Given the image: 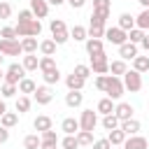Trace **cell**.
Masks as SVG:
<instances>
[{
  "label": "cell",
  "instance_id": "6da1fadb",
  "mask_svg": "<svg viewBox=\"0 0 149 149\" xmlns=\"http://www.w3.org/2000/svg\"><path fill=\"white\" fill-rule=\"evenodd\" d=\"M95 88L107 93V98H112V100H119L126 91L121 77H114V74H98L95 77Z\"/></svg>",
  "mask_w": 149,
  "mask_h": 149
},
{
  "label": "cell",
  "instance_id": "7a4b0ae2",
  "mask_svg": "<svg viewBox=\"0 0 149 149\" xmlns=\"http://www.w3.org/2000/svg\"><path fill=\"white\" fill-rule=\"evenodd\" d=\"M109 7L112 0H93V12H91V26H102L109 19Z\"/></svg>",
  "mask_w": 149,
  "mask_h": 149
},
{
  "label": "cell",
  "instance_id": "3957f363",
  "mask_svg": "<svg viewBox=\"0 0 149 149\" xmlns=\"http://www.w3.org/2000/svg\"><path fill=\"white\" fill-rule=\"evenodd\" d=\"M14 30H16V35H19V37H37V35L42 33V23H40V19L19 21V23L14 26Z\"/></svg>",
  "mask_w": 149,
  "mask_h": 149
},
{
  "label": "cell",
  "instance_id": "277c9868",
  "mask_svg": "<svg viewBox=\"0 0 149 149\" xmlns=\"http://www.w3.org/2000/svg\"><path fill=\"white\" fill-rule=\"evenodd\" d=\"M49 28H51V40H54L56 44H65V42L70 40V33H68L63 19H54V21L49 23Z\"/></svg>",
  "mask_w": 149,
  "mask_h": 149
},
{
  "label": "cell",
  "instance_id": "5b68a950",
  "mask_svg": "<svg viewBox=\"0 0 149 149\" xmlns=\"http://www.w3.org/2000/svg\"><path fill=\"white\" fill-rule=\"evenodd\" d=\"M121 81H123V88L130 91V93H137V91L142 88V74H140L137 70H128V72L121 77Z\"/></svg>",
  "mask_w": 149,
  "mask_h": 149
},
{
  "label": "cell",
  "instance_id": "8992f818",
  "mask_svg": "<svg viewBox=\"0 0 149 149\" xmlns=\"http://www.w3.org/2000/svg\"><path fill=\"white\" fill-rule=\"evenodd\" d=\"M21 79H26V68L21 63H12L7 68V72H5V84H16L19 86Z\"/></svg>",
  "mask_w": 149,
  "mask_h": 149
},
{
  "label": "cell",
  "instance_id": "52a82bcc",
  "mask_svg": "<svg viewBox=\"0 0 149 149\" xmlns=\"http://www.w3.org/2000/svg\"><path fill=\"white\" fill-rule=\"evenodd\" d=\"M91 72H95V74H107L109 72V58H107L105 51L91 56Z\"/></svg>",
  "mask_w": 149,
  "mask_h": 149
},
{
  "label": "cell",
  "instance_id": "ba28073f",
  "mask_svg": "<svg viewBox=\"0 0 149 149\" xmlns=\"http://www.w3.org/2000/svg\"><path fill=\"white\" fill-rule=\"evenodd\" d=\"M0 54L2 56H21L23 47L19 40H0Z\"/></svg>",
  "mask_w": 149,
  "mask_h": 149
},
{
  "label": "cell",
  "instance_id": "9c48e42d",
  "mask_svg": "<svg viewBox=\"0 0 149 149\" xmlns=\"http://www.w3.org/2000/svg\"><path fill=\"white\" fill-rule=\"evenodd\" d=\"M105 37H107V42H112V44H116V47H121V44L128 42V33L121 30L119 26H116V28H107V30H105Z\"/></svg>",
  "mask_w": 149,
  "mask_h": 149
},
{
  "label": "cell",
  "instance_id": "30bf717a",
  "mask_svg": "<svg viewBox=\"0 0 149 149\" xmlns=\"http://www.w3.org/2000/svg\"><path fill=\"white\" fill-rule=\"evenodd\" d=\"M95 123H98L95 112H93V109H84V112H81V116H79V128H81V130H91V133H93Z\"/></svg>",
  "mask_w": 149,
  "mask_h": 149
},
{
  "label": "cell",
  "instance_id": "8fae6325",
  "mask_svg": "<svg viewBox=\"0 0 149 149\" xmlns=\"http://www.w3.org/2000/svg\"><path fill=\"white\" fill-rule=\"evenodd\" d=\"M33 95H35V102H37V105H49V102L54 100V93H51L49 86H37V91H35Z\"/></svg>",
  "mask_w": 149,
  "mask_h": 149
},
{
  "label": "cell",
  "instance_id": "7c38bea8",
  "mask_svg": "<svg viewBox=\"0 0 149 149\" xmlns=\"http://www.w3.org/2000/svg\"><path fill=\"white\" fill-rule=\"evenodd\" d=\"M133 105L130 102H119L116 107H114V114H116V119L119 121H128V119H133Z\"/></svg>",
  "mask_w": 149,
  "mask_h": 149
},
{
  "label": "cell",
  "instance_id": "4fadbf2b",
  "mask_svg": "<svg viewBox=\"0 0 149 149\" xmlns=\"http://www.w3.org/2000/svg\"><path fill=\"white\" fill-rule=\"evenodd\" d=\"M30 12L35 14V19H44L49 14V2L47 0H30Z\"/></svg>",
  "mask_w": 149,
  "mask_h": 149
},
{
  "label": "cell",
  "instance_id": "5bb4252c",
  "mask_svg": "<svg viewBox=\"0 0 149 149\" xmlns=\"http://www.w3.org/2000/svg\"><path fill=\"white\" fill-rule=\"evenodd\" d=\"M147 147H149L147 137H140V135H130L123 142V149H147Z\"/></svg>",
  "mask_w": 149,
  "mask_h": 149
},
{
  "label": "cell",
  "instance_id": "9a60e30c",
  "mask_svg": "<svg viewBox=\"0 0 149 149\" xmlns=\"http://www.w3.org/2000/svg\"><path fill=\"white\" fill-rule=\"evenodd\" d=\"M119 56H121V61H133L137 56V44H133V42L121 44L119 47Z\"/></svg>",
  "mask_w": 149,
  "mask_h": 149
},
{
  "label": "cell",
  "instance_id": "2e32d148",
  "mask_svg": "<svg viewBox=\"0 0 149 149\" xmlns=\"http://www.w3.org/2000/svg\"><path fill=\"white\" fill-rule=\"evenodd\" d=\"M61 130L65 133V135H77L81 128H79V119H72V116H68V119H63V123H61Z\"/></svg>",
  "mask_w": 149,
  "mask_h": 149
},
{
  "label": "cell",
  "instance_id": "e0dca14e",
  "mask_svg": "<svg viewBox=\"0 0 149 149\" xmlns=\"http://www.w3.org/2000/svg\"><path fill=\"white\" fill-rule=\"evenodd\" d=\"M119 28H121V30H126V33H130L133 28H137V26H135V16H133V14H128V12H123V14L119 16Z\"/></svg>",
  "mask_w": 149,
  "mask_h": 149
},
{
  "label": "cell",
  "instance_id": "ac0fdd59",
  "mask_svg": "<svg viewBox=\"0 0 149 149\" xmlns=\"http://www.w3.org/2000/svg\"><path fill=\"white\" fill-rule=\"evenodd\" d=\"M126 137H128V135H126L121 128H116V130H109V135H107V140H109V144H112V147H123Z\"/></svg>",
  "mask_w": 149,
  "mask_h": 149
},
{
  "label": "cell",
  "instance_id": "d6986e66",
  "mask_svg": "<svg viewBox=\"0 0 149 149\" xmlns=\"http://www.w3.org/2000/svg\"><path fill=\"white\" fill-rule=\"evenodd\" d=\"M119 128L130 137V135H137V130H140V121H137V119H128V121H121Z\"/></svg>",
  "mask_w": 149,
  "mask_h": 149
},
{
  "label": "cell",
  "instance_id": "ffe728a7",
  "mask_svg": "<svg viewBox=\"0 0 149 149\" xmlns=\"http://www.w3.org/2000/svg\"><path fill=\"white\" fill-rule=\"evenodd\" d=\"M105 49H102V40H93V37H88L86 40V54L88 56H95V54H102Z\"/></svg>",
  "mask_w": 149,
  "mask_h": 149
},
{
  "label": "cell",
  "instance_id": "44dd1931",
  "mask_svg": "<svg viewBox=\"0 0 149 149\" xmlns=\"http://www.w3.org/2000/svg\"><path fill=\"white\" fill-rule=\"evenodd\" d=\"M84 81H86V79H81V77H77L74 72L65 77V84H68V88H70V91H81V88H84Z\"/></svg>",
  "mask_w": 149,
  "mask_h": 149
},
{
  "label": "cell",
  "instance_id": "7402d4cb",
  "mask_svg": "<svg viewBox=\"0 0 149 149\" xmlns=\"http://www.w3.org/2000/svg\"><path fill=\"white\" fill-rule=\"evenodd\" d=\"M21 65L26 68V72H33V70H37V68H40V58H37L35 54H26Z\"/></svg>",
  "mask_w": 149,
  "mask_h": 149
},
{
  "label": "cell",
  "instance_id": "603a6c76",
  "mask_svg": "<svg viewBox=\"0 0 149 149\" xmlns=\"http://www.w3.org/2000/svg\"><path fill=\"white\" fill-rule=\"evenodd\" d=\"M109 72H112L114 77H123V74L128 72L126 61H121V58H119V61H112V63H109Z\"/></svg>",
  "mask_w": 149,
  "mask_h": 149
},
{
  "label": "cell",
  "instance_id": "cb8c5ba5",
  "mask_svg": "<svg viewBox=\"0 0 149 149\" xmlns=\"http://www.w3.org/2000/svg\"><path fill=\"white\" fill-rule=\"evenodd\" d=\"M81 102H84L81 91H70V93L65 95V105H68V107H79Z\"/></svg>",
  "mask_w": 149,
  "mask_h": 149
},
{
  "label": "cell",
  "instance_id": "d4e9b609",
  "mask_svg": "<svg viewBox=\"0 0 149 149\" xmlns=\"http://www.w3.org/2000/svg\"><path fill=\"white\" fill-rule=\"evenodd\" d=\"M133 70H137L140 74L149 72V56H135L133 58Z\"/></svg>",
  "mask_w": 149,
  "mask_h": 149
},
{
  "label": "cell",
  "instance_id": "484cf974",
  "mask_svg": "<svg viewBox=\"0 0 149 149\" xmlns=\"http://www.w3.org/2000/svg\"><path fill=\"white\" fill-rule=\"evenodd\" d=\"M16 121H19V114L16 112H5L0 116V126L2 128H12V126H16Z\"/></svg>",
  "mask_w": 149,
  "mask_h": 149
},
{
  "label": "cell",
  "instance_id": "4316f807",
  "mask_svg": "<svg viewBox=\"0 0 149 149\" xmlns=\"http://www.w3.org/2000/svg\"><path fill=\"white\" fill-rule=\"evenodd\" d=\"M33 128H35V130H40V133H44V130H51V119L42 114V116H37V119L33 121Z\"/></svg>",
  "mask_w": 149,
  "mask_h": 149
},
{
  "label": "cell",
  "instance_id": "83f0119b",
  "mask_svg": "<svg viewBox=\"0 0 149 149\" xmlns=\"http://www.w3.org/2000/svg\"><path fill=\"white\" fill-rule=\"evenodd\" d=\"M70 37H72L74 42H84V40H88V30H86L84 26H74V28L70 30Z\"/></svg>",
  "mask_w": 149,
  "mask_h": 149
},
{
  "label": "cell",
  "instance_id": "f1b7e54d",
  "mask_svg": "<svg viewBox=\"0 0 149 149\" xmlns=\"http://www.w3.org/2000/svg\"><path fill=\"white\" fill-rule=\"evenodd\" d=\"M56 47H58V44H56L54 40H42V42H40L42 56H54V54H56Z\"/></svg>",
  "mask_w": 149,
  "mask_h": 149
},
{
  "label": "cell",
  "instance_id": "f546056e",
  "mask_svg": "<svg viewBox=\"0 0 149 149\" xmlns=\"http://www.w3.org/2000/svg\"><path fill=\"white\" fill-rule=\"evenodd\" d=\"M35 91H37V84H35L33 79H28V77H26V79H21V81H19V93H23V95H26V93H35Z\"/></svg>",
  "mask_w": 149,
  "mask_h": 149
},
{
  "label": "cell",
  "instance_id": "4dcf8cb0",
  "mask_svg": "<svg viewBox=\"0 0 149 149\" xmlns=\"http://www.w3.org/2000/svg\"><path fill=\"white\" fill-rule=\"evenodd\" d=\"M121 126V121L116 119V114H107V116H102V128L105 130H116Z\"/></svg>",
  "mask_w": 149,
  "mask_h": 149
},
{
  "label": "cell",
  "instance_id": "1f68e13d",
  "mask_svg": "<svg viewBox=\"0 0 149 149\" xmlns=\"http://www.w3.org/2000/svg\"><path fill=\"white\" fill-rule=\"evenodd\" d=\"M40 147H42L40 135H26L23 137V149H40Z\"/></svg>",
  "mask_w": 149,
  "mask_h": 149
},
{
  "label": "cell",
  "instance_id": "d6a6232c",
  "mask_svg": "<svg viewBox=\"0 0 149 149\" xmlns=\"http://www.w3.org/2000/svg\"><path fill=\"white\" fill-rule=\"evenodd\" d=\"M21 47H23V54H35L40 44H37L35 37H23V40H21Z\"/></svg>",
  "mask_w": 149,
  "mask_h": 149
},
{
  "label": "cell",
  "instance_id": "836d02e7",
  "mask_svg": "<svg viewBox=\"0 0 149 149\" xmlns=\"http://www.w3.org/2000/svg\"><path fill=\"white\" fill-rule=\"evenodd\" d=\"M42 77H44L47 86H49V84H58V81H61V70H58V68H54V70H47V72H42Z\"/></svg>",
  "mask_w": 149,
  "mask_h": 149
},
{
  "label": "cell",
  "instance_id": "e575fe53",
  "mask_svg": "<svg viewBox=\"0 0 149 149\" xmlns=\"http://www.w3.org/2000/svg\"><path fill=\"white\" fill-rule=\"evenodd\" d=\"M98 112L100 114H114V102H112V98H102L100 102H98Z\"/></svg>",
  "mask_w": 149,
  "mask_h": 149
},
{
  "label": "cell",
  "instance_id": "d590c367",
  "mask_svg": "<svg viewBox=\"0 0 149 149\" xmlns=\"http://www.w3.org/2000/svg\"><path fill=\"white\" fill-rule=\"evenodd\" d=\"M77 142H79V147H88V144H93L95 140H93V133H91V130H79V133H77Z\"/></svg>",
  "mask_w": 149,
  "mask_h": 149
},
{
  "label": "cell",
  "instance_id": "8d00e7d4",
  "mask_svg": "<svg viewBox=\"0 0 149 149\" xmlns=\"http://www.w3.org/2000/svg\"><path fill=\"white\" fill-rule=\"evenodd\" d=\"M135 26H137L140 30H147V28H149V9H142V12L135 16Z\"/></svg>",
  "mask_w": 149,
  "mask_h": 149
},
{
  "label": "cell",
  "instance_id": "74e56055",
  "mask_svg": "<svg viewBox=\"0 0 149 149\" xmlns=\"http://www.w3.org/2000/svg\"><path fill=\"white\" fill-rule=\"evenodd\" d=\"M142 40H144V30L133 28V30L128 33V42H133V44H142Z\"/></svg>",
  "mask_w": 149,
  "mask_h": 149
},
{
  "label": "cell",
  "instance_id": "f35d334b",
  "mask_svg": "<svg viewBox=\"0 0 149 149\" xmlns=\"http://www.w3.org/2000/svg\"><path fill=\"white\" fill-rule=\"evenodd\" d=\"M56 68V61H54V56H42L40 58V70L42 72H47V70H54Z\"/></svg>",
  "mask_w": 149,
  "mask_h": 149
},
{
  "label": "cell",
  "instance_id": "ab89813d",
  "mask_svg": "<svg viewBox=\"0 0 149 149\" xmlns=\"http://www.w3.org/2000/svg\"><path fill=\"white\" fill-rule=\"evenodd\" d=\"M28 109H30V98H28V95H21V98L16 100V112H19V114H26Z\"/></svg>",
  "mask_w": 149,
  "mask_h": 149
},
{
  "label": "cell",
  "instance_id": "60d3db41",
  "mask_svg": "<svg viewBox=\"0 0 149 149\" xmlns=\"http://www.w3.org/2000/svg\"><path fill=\"white\" fill-rule=\"evenodd\" d=\"M0 93H2V98H12L14 93H19V86L16 84H2Z\"/></svg>",
  "mask_w": 149,
  "mask_h": 149
},
{
  "label": "cell",
  "instance_id": "b9f144b4",
  "mask_svg": "<svg viewBox=\"0 0 149 149\" xmlns=\"http://www.w3.org/2000/svg\"><path fill=\"white\" fill-rule=\"evenodd\" d=\"M61 144H63V149H77V147H79V142H77V135H65Z\"/></svg>",
  "mask_w": 149,
  "mask_h": 149
},
{
  "label": "cell",
  "instance_id": "7bdbcfd3",
  "mask_svg": "<svg viewBox=\"0 0 149 149\" xmlns=\"http://www.w3.org/2000/svg\"><path fill=\"white\" fill-rule=\"evenodd\" d=\"M77 77H81V79H88V74H91V65H74V70H72Z\"/></svg>",
  "mask_w": 149,
  "mask_h": 149
},
{
  "label": "cell",
  "instance_id": "ee69618b",
  "mask_svg": "<svg viewBox=\"0 0 149 149\" xmlns=\"http://www.w3.org/2000/svg\"><path fill=\"white\" fill-rule=\"evenodd\" d=\"M0 37H2V40H16L19 35H16V30H14L12 26H5V28L0 30Z\"/></svg>",
  "mask_w": 149,
  "mask_h": 149
},
{
  "label": "cell",
  "instance_id": "f6af8a7d",
  "mask_svg": "<svg viewBox=\"0 0 149 149\" xmlns=\"http://www.w3.org/2000/svg\"><path fill=\"white\" fill-rule=\"evenodd\" d=\"M88 37H93V40L105 37V28H102V26H91V28H88Z\"/></svg>",
  "mask_w": 149,
  "mask_h": 149
},
{
  "label": "cell",
  "instance_id": "bcb514c9",
  "mask_svg": "<svg viewBox=\"0 0 149 149\" xmlns=\"http://www.w3.org/2000/svg\"><path fill=\"white\" fill-rule=\"evenodd\" d=\"M42 142L58 144V135H56V130H54V128H51V130H44V133H42Z\"/></svg>",
  "mask_w": 149,
  "mask_h": 149
},
{
  "label": "cell",
  "instance_id": "7dc6e473",
  "mask_svg": "<svg viewBox=\"0 0 149 149\" xmlns=\"http://www.w3.org/2000/svg\"><path fill=\"white\" fill-rule=\"evenodd\" d=\"M12 16V5L9 2H0V19H9Z\"/></svg>",
  "mask_w": 149,
  "mask_h": 149
},
{
  "label": "cell",
  "instance_id": "c3c4849f",
  "mask_svg": "<svg viewBox=\"0 0 149 149\" xmlns=\"http://www.w3.org/2000/svg\"><path fill=\"white\" fill-rule=\"evenodd\" d=\"M91 147H93V149H112V144H109V140H107V137H102V140H95Z\"/></svg>",
  "mask_w": 149,
  "mask_h": 149
},
{
  "label": "cell",
  "instance_id": "681fc988",
  "mask_svg": "<svg viewBox=\"0 0 149 149\" xmlns=\"http://www.w3.org/2000/svg\"><path fill=\"white\" fill-rule=\"evenodd\" d=\"M68 5H70L72 9H81V7L86 5V0H68Z\"/></svg>",
  "mask_w": 149,
  "mask_h": 149
},
{
  "label": "cell",
  "instance_id": "f907efd6",
  "mask_svg": "<svg viewBox=\"0 0 149 149\" xmlns=\"http://www.w3.org/2000/svg\"><path fill=\"white\" fill-rule=\"evenodd\" d=\"M7 140H9V128H2V126H0V144L7 142Z\"/></svg>",
  "mask_w": 149,
  "mask_h": 149
},
{
  "label": "cell",
  "instance_id": "816d5d0a",
  "mask_svg": "<svg viewBox=\"0 0 149 149\" xmlns=\"http://www.w3.org/2000/svg\"><path fill=\"white\" fill-rule=\"evenodd\" d=\"M142 49L149 54V35H144V40H142Z\"/></svg>",
  "mask_w": 149,
  "mask_h": 149
},
{
  "label": "cell",
  "instance_id": "f5cc1de1",
  "mask_svg": "<svg viewBox=\"0 0 149 149\" xmlns=\"http://www.w3.org/2000/svg\"><path fill=\"white\" fill-rule=\"evenodd\" d=\"M40 149H56V144H51V142H42Z\"/></svg>",
  "mask_w": 149,
  "mask_h": 149
},
{
  "label": "cell",
  "instance_id": "db71d44e",
  "mask_svg": "<svg viewBox=\"0 0 149 149\" xmlns=\"http://www.w3.org/2000/svg\"><path fill=\"white\" fill-rule=\"evenodd\" d=\"M47 2H49V5H54V7H58V5H63L65 0H47Z\"/></svg>",
  "mask_w": 149,
  "mask_h": 149
},
{
  "label": "cell",
  "instance_id": "11a10c76",
  "mask_svg": "<svg viewBox=\"0 0 149 149\" xmlns=\"http://www.w3.org/2000/svg\"><path fill=\"white\" fill-rule=\"evenodd\" d=\"M7 112V105H5V100H0V116Z\"/></svg>",
  "mask_w": 149,
  "mask_h": 149
},
{
  "label": "cell",
  "instance_id": "9f6ffc18",
  "mask_svg": "<svg viewBox=\"0 0 149 149\" xmlns=\"http://www.w3.org/2000/svg\"><path fill=\"white\" fill-rule=\"evenodd\" d=\"M137 2H140V5L144 7V9H149V0H137Z\"/></svg>",
  "mask_w": 149,
  "mask_h": 149
},
{
  "label": "cell",
  "instance_id": "6f0895ef",
  "mask_svg": "<svg viewBox=\"0 0 149 149\" xmlns=\"http://www.w3.org/2000/svg\"><path fill=\"white\" fill-rule=\"evenodd\" d=\"M0 84H5V72L0 70Z\"/></svg>",
  "mask_w": 149,
  "mask_h": 149
},
{
  "label": "cell",
  "instance_id": "680465c9",
  "mask_svg": "<svg viewBox=\"0 0 149 149\" xmlns=\"http://www.w3.org/2000/svg\"><path fill=\"white\" fill-rule=\"evenodd\" d=\"M2 58H5V56H2V54H0V65H2Z\"/></svg>",
  "mask_w": 149,
  "mask_h": 149
},
{
  "label": "cell",
  "instance_id": "91938a15",
  "mask_svg": "<svg viewBox=\"0 0 149 149\" xmlns=\"http://www.w3.org/2000/svg\"><path fill=\"white\" fill-rule=\"evenodd\" d=\"M0 2H5V0H0Z\"/></svg>",
  "mask_w": 149,
  "mask_h": 149
},
{
  "label": "cell",
  "instance_id": "94428289",
  "mask_svg": "<svg viewBox=\"0 0 149 149\" xmlns=\"http://www.w3.org/2000/svg\"><path fill=\"white\" fill-rule=\"evenodd\" d=\"M112 149H114V147H112Z\"/></svg>",
  "mask_w": 149,
  "mask_h": 149
}]
</instances>
